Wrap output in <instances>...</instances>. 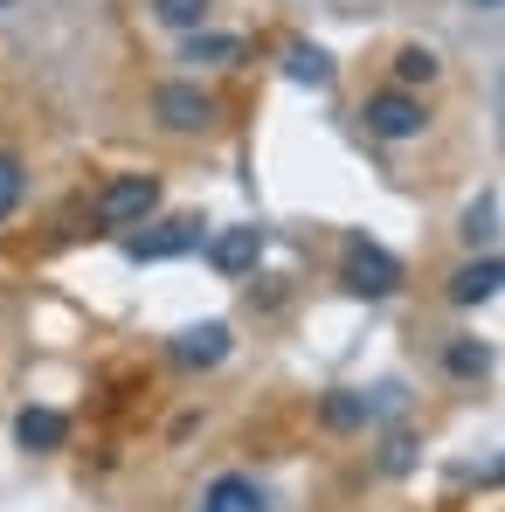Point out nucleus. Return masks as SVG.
<instances>
[{
  "label": "nucleus",
  "mask_w": 505,
  "mask_h": 512,
  "mask_svg": "<svg viewBox=\"0 0 505 512\" xmlns=\"http://www.w3.org/2000/svg\"><path fill=\"white\" fill-rule=\"evenodd\" d=\"M160 208V180L153 173H118L104 194H97V222L104 229H132V222H146Z\"/></svg>",
  "instance_id": "nucleus-1"
},
{
  "label": "nucleus",
  "mask_w": 505,
  "mask_h": 512,
  "mask_svg": "<svg viewBox=\"0 0 505 512\" xmlns=\"http://www.w3.org/2000/svg\"><path fill=\"white\" fill-rule=\"evenodd\" d=\"M395 284H402V263L381 243H346V291L353 298H388Z\"/></svg>",
  "instance_id": "nucleus-2"
},
{
  "label": "nucleus",
  "mask_w": 505,
  "mask_h": 512,
  "mask_svg": "<svg viewBox=\"0 0 505 512\" xmlns=\"http://www.w3.org/2000/svg\"><path fill=\"white\" fill-rule=\"evenodd\" d=\"M153 111H160L167 132H208V125H215V97L201 84H160Z\"/></svg>",
  "instance_id": "nucleus-3"
},
{
  "label": "nucleus",
  "mask_w": 505,
  "mask_h": 512,
  "mask_svg": "<svg viewBox=\"0 0 505 512\" xmlns=\"http://www.w3.org/2000/svg\"><path fill=\"white\" fill-rule=\"evenodd\" d=\"M367 132H381V139H416L422 132V104L409 90H381V97H367Z\"/></svg>",
  "instance_id": "nucleus-4"
},
{
  "label": "nucleus",
  "mask_w": 505,
  "mask_h": 512,
  "mask_svg": "<svg viewBox=\"0 0 505 512\" xmlns=\"http://www.w3.org/2000/svg\"><path fill=\"white\" fill-rule=\"evenodd\" d=\"M208 263L222 270V277H250L256 263H263V229H222V236H208Z\"/></svg>",
  "instance_id": "nucleus-5"
},
{
  "label": "nucleus",
  "mask_w": 505,
  "mask_h": 512,
  "mask_svg": "<svg viewBox=\"0 0 505 512\" xmlns=\"http://www.w3.org/2000/svg\"><path fill=\"white\" fill-rule=\"evenodd\" d=\"M222 353H229V326H222V319H208V326H187V333L173 340V360H180V367H215Z\"/></svg>",
  "instance_id": "nucleus-6"
},
{
  "label": "nucleus",
  "mask_w": 505,
  "mask_h": 512,
  "mask_svg": "<svg viewBox=\"0 0 505 512\" xmlns=\"http://www.w3.org/2000/svg\"><path fill=\"white\" fill-rule=\"evenodd\" d=\"M499 256H478V263H464L457 277H450V298L457 305H485V298H499Z\"/></svg>",
  "instance_id": "nucleus-7"
},
{
  "label": "nucleus",
  "mask_w": 505,
  "mask_h": 512,
  "mask_svg": "<svg viewBox=\"0 0 505 512\" xmlns=\"http://www.w3.org/2000/svg\"><path fill=\"white\" fill-rule=\"evenodd\" d=\"M14 436H21V450H63V443H70V423H63L56 409H21Z\"/></svg>",
  "instance_id": "nucleus-8"
},
{
  "label": "nucleus",
  "mask_w": 505,
  "mask_h": 512,
  "mask_svg": "<svg viewBox=\"0 0 505 512\" xmlns=\"http://www.w3.org/2000/svg\"><path fill=\"white\" fill-rule=\"evenodd\" d=\"M284 70H291V84H333V56L312 49V42H291L284 49Z\"/></svg>",
  "instance_id": "nucleus-9"
},
{
  "label": "nucleus",
  "mask_w": 505,
  "mask_h": 512,
  "mask_svg": "<svg viewBox=\"0 0 505 512\" xmlns=\"http://www.w3.org/2000/svg\"><path fill=\"white\" fill-rule=\"evenodd\" d=\"M201 243V222H173V229H160V236H132V256H180Z\"/></svg>",
  "instance_id": "nucleus-10"
},
{
  "label": "nucleus",
  "mask_w": 505,
  "mask_h": 512,
  "mask_svg": "<svg viewBox=\"0 0 505 512\" xmlns=\"http://www.w3.org/2000/svg\"><path fill=\"white\" fill-rule=\"evenodd\" d=\"M256 506H263V499H256L250 478H215V485H208V506H201V512H256Z\"/></svg>",
  "instance_id": "nucleus-11"
},
{
  "label": "nucleus",
  "mask_w": 505,
  "mask_h": 512,
  "mask_svg": "<svg viewBox=\"0 0 505 512\" xmlns=\"http://www.w3.org/2000/svg\"><path fill=\"white\" fill-rule=\"evenodd\" d=\"M194 42H187V63H236L243 56V42L236 35H201V28H187Z\"/></svg>",
  "instance_id": "nucleus-12"
},
{
  "label": "nucleus",
  "mask_w": 505,
  "mask_h": 512,
  "mask_svg": "<svg viewBox=\"0 0 505 512\" xmlns=\"http://www.w3.org/2000/svg\"><path fill=\"white\" fill-rule=\"evenodd\" d=\"M153 14H160L167 28H201V21H208V0H153Z\"/></svg>",
  "instance_id": "nucleus-13"
},
{
  "label": "nucleus",
  "mask_w": 505,
  "mask_h": 512,
  "mask_svg": "<svg viewBox=\"0 0 505 512\" xmlns=\"http://www.w3.org/2000/svg\"><path fill=\"white\" fill-rule=\"evenodd\" d=\"M443 360H450V374H464V381L492 367V353H485V346H478V340H457V346H450V353H443Z\"/></svg>",
  "instance_id": "nucleus-14"
},
{
  "label": "nucleus",
  "mask_w": 505,
  "mask_h": 512,
  "mask_svg": "<svg viewBox=\"0 0 505 512\" xmlns=\"http://www.w3.org/2000/svg\"><path fill=\"white\" fill-rule=\"evenodd\" d=\"M395 77H402V84H429V77H436V56H429V49H402V56H395Z\"/></svg>",
  "instance_id": "nucleus-15"
},
{
  "label": "nucleus",
  "mask_w": 505,
  "mask_h": 512,
  "mask_svg": "<svg viewBox=\"0 0 505 512\" xmlns=\"http://www.w3.org/2000/svg\"><path fill=\"white\" fill-rule=\"evenodd\" d=\"M492 222H499V194H485V201L464 215V236H471V243H492Z\"/></svg>",
  "instance_id": "nucleus-16"
},
{
  "label": "nucleus",
  "mask_w": 505,
  "mask_h": 512,
  "mask_svg": "<svg viewBox=\"0 0 505 512\" xmlns=\"http://www.w3.org/2000/svg\"><path fill=\"white\" fill-rule=\"evenodd\" d=\"M14 201H21V167L0 153V215H14Z\"/></svg>",
  "instance_id": "nucleus-17"
},
{
  "label": "nucleus",
  "mask_w": 505,
  "mask_h": 512,
  "mask_svg": "<svg viewBox=\"0 0 505 512\" xmlns=\"http://www.w3.org/2000/svg\"><path fill=\"white\" fill-rule=\"evenodd\" d=\"M326 416H333L339 429H353V423H360V402H353V395H333V402H326Z\"/></svg>",
  "instance_id": "nucleus-18"
},
{
  "label": "nucleus",
  "mask_w": 505,
  "mask_h": 512,
  "mask_svg": "<svg viewBox=\"0 0 505 512\" xmlns=\"http://www.w3.org/2000/svg\"><path fill=\"white\" fill-rule=\"evenodd\" d=\"M478 7H499V0H478Z\"/></svg>",
  "instance_id": "nucleus-19"
}]
</instances>
